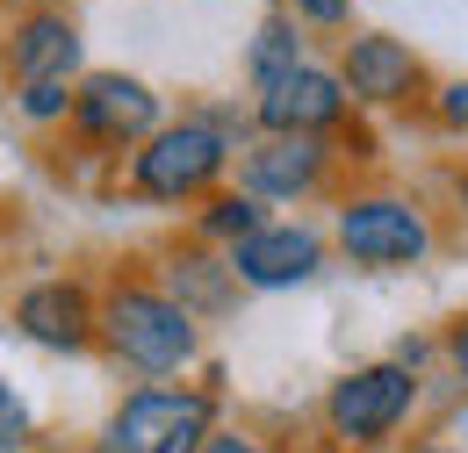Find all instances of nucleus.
<instances>
[{"mask_svg": "<svg viewBox=\"0 0 468 453\" xmlns=\"http://www.w3.org/2000/svg\"><path fill=\"white\" fill-rule=\"evenodd\" d=\"M101 332H109V345H116L130 367H144V374H174L180 360L195 353L187 302L159 295V288H116L109 310H101Z\"/></svg>", "mask_w": 468, "mask_h": 453, "instance_id": "f257e3e1", "label": "nucleus"}, {"mask_svg": "<svg viewBox=\"0 0 468 453\" xmlns=\"http://www.w3.org/2000/svg\"><path fill=\"white\" fill-rule=\"evenodd\" d=\"M209 447V396L187 389H137L109 417L94 453H202Z\"/></svg>", "mask_w": 468, "mask_h": 453, "instance_id": "f03ea898", "label": "nucleus"}, {"mask_svg": "<svg viewBox=\"0 0 468 453\" xmlns=\"http://www.w3.org/2000/svg\"><path fill=\"white\" fill-rule=\"evenodd\" d=\"M231 159V144L209 130V122H174V130H152L144 137V152H137V195H152V202H187V195H202L217 173Z\"/></svg>", "mask_w": 468, "mask_h": 453, "instance_id": "7ed1b4c3", "label": "nucleus"}, {"mask_svg": "<svg viewBox=\"0 0 468 453\" xmlns=\"http://www.w3.org/2000/svg\"><path fill=\"white\" fill-rule=\"evenodd\" d=\"M410 403H418L410 367L382 360V367H360V374H346V382L324 396V417H332V432H339V439H353V447H375V439H389V432L410 417Z\"/></svg>", "mask_w": 468, "mask_h": 453, "instance_id": "20e7f679", "label": "nucleus"}, {"mask_svg": "<svg viewBox=\"0 0 468 453\" xmlns=\"http://www.w3.org/2000/svg\"><path fill=\"white\" fill-rule=\"evenodd\" d=\"M339 245H346L360 267H418L432 252V230L425 216L397 202V195H367V202H346L339 209Z\"/></svg>", "mask_w": 468, "mask_h": 453, "instance_id": "39448f33", "label": "nucleus"}, {"mask_svg": "<svg viewBox=\"0 0 468 453\" xmlns=\"http://www.w3.org/2000/svg\"><path fill=\"white\" fill-rule=\"evenodd\" d=\"M72 122L94 137V144H137L159 130V94L144 79H122V72H94L80 79L72 94Z\"/></svg>", "mask_w": 468, "mask_h": 453, "instance_id": "423d86ee", "label": "nucleus"}, {"mask_svg": "<svg viewBox=\"0 0 468 453\" xmlns=\"http://www.w3.org/2000/svg\"><path fill=\"white\" fill-rule=\"evenodd\" d=\"M252 115H260V130H267V137H324V130L346 115V79H339V72L303 65V72H289L282 87H267Z\"/></svg>", "mask_w": 468, "mask_h": 453, "instance_id": "0eeeda50", "label": "nucleus"}, {"mask_svg": "<svg viewBox=\"0 0 468 453\" xmlns=\"http://www.w3.org/2000/svg\"><path fill=\"white\" fill-rule=\"evenodd\" d=\"M324 267V237L303 224H267L252 230L245 245H231V274L245 288H295Z\"/></svg>", "mask_w": 468, "mask_h": 453, "instance_id": "6e6552de", "label": "nucleus"}, {"mask_svg": "<svg viewBox=\"0 0 468 453\" xmlns=\"http://www.w3.org/2000/svg\"><path fill=\"white\" fill-rule=\"evenodd\" d=\"M324 180V144L317 137H260L245 152V195L252 202H295Z\"/></svg>", "mask_w": 468, "mask_h": 453, "instance_id": "1a4fd4ad", "label": "nucleus"}, {"mask_svg": "<svg viewBox=\"0 0 468 453\" xmlns=\"http://www.w3.org/2000/svg\"><path fill=\"white\" fill-rule=\"evenodd\" d=\"M7 72H15V87H72V72H80V29L65 22V15H29L22 29H15V44H7Z\"/></svg>", "mask_w": 468, "mask_h": 453, "instance_id": "9d476101", "label": "nucleus"}, {"mask_svg": "<svg viewBox=\"0 0 468 453\" xmlns=\"http://www.w3.org/2000/svg\"><path fill=\"white\" fill-rule=\"evenodd\" d=\"M346 94L353 101H375V109H389V101H404L410 87H418V51L397 44V37H353L346 44Z\"/></svg>", "mask_w": 468, "mask_h": 453, "instance_id": "9b49d317", "label": "nucleus"}, {"mask_svg": "<svg viewBox=\"0 0 468 453\" xmlns=\"http://www.w3.org/2000/svg\"><path fill=\"white\" fill-rule=\"evenodd\" d=\"M15 324L37 345H65L72 353V345H87V332H94V302H87L80 281H37L15 302Z\"/></svg>", "mask_w": 468, "mask_h": 453, "instance_id": "f8f14e48", "label": "nucleus"}, {"mask_svg": "<svg viewBox=\"0 0 468 453\" xmlns=\"http://www.w3.org/2000/svg\"><path fill=\"white\" fill-rule=\"evenodd\" d=\"M245 72H252V87H260V94H267V87H282L289 72H303V37H295L289 15H267V22H260Z\"/></svg>", "mask_w": 468, "mask_h": 453, "instance_id": "ddd939ff", "label": "nucleus"}, {"mask_svg": "<svg viewBox=\"0 0 468 453\" xmlns=\"http://www.w3.org/2000/svg\"><path fill=\"white\" fill-rule=\"evenodd\" d=\"M202 230H209V237H231V245H245L252 230H267V216H260V202H252V195H224V202H209Z\"/></svg>", "mask_w": 468, "mask_h": 453, "instance_id": "4468645a", "label": "nucleus"}, {"mask_svg": "<svg viewBox=\"0 0 468 453\" xmlns=\"http://www.w3.org/2000/svg\"><path fill=\"white\" fill-rule=\"evenodd\" d=\"M72 109V87H58V79H51V87H22V115H29V122H51V115H65Z\"/></svg>", "mask_w": 468, "mask_h": 453, "instance_id": "2eb2a0df", "label": "nucleus"}, {"mask_svg": "<svg viewBox=\"0 0 468 453\" xmlns=\"http://www.w3.org/2000/svg\"><path fill=\"white\" fill-rule=\"evenodd\" d=\"M22 439H29V410L0 389V447H22Z\"/></svg>", "mask_w": 468, "mask_h": 453, "instance_id": "dca6fc26", "label": "nucleus"}, {"mask_svg": "<svg viewBox=\"0 0 468 453\" xmlns=\"http://www.w3.org/2000/svg\"><path fill=\"white\" fill-rule=\"evenodd\" d=\"M295 15H303V22H324V29H332V22H346V0H289Z\"/></svg>", "mask_w": 468, "mask_h": 453, "instance_id": "f3484780", "label": "nucleus"}, {"mask_svg": "<svg viewBox=\"0 0 468 453\" xmlns=\"http://www.w3.org/2000/svg\"><path fill=\"white\" fill-rule=\"evenodd\" d=\"M440 115H447V130H468V79L440 94Z\"/></svg>", "mask_w": 468, "mask_h": 453, "instance_id": "a211bd4d", "label": "nucleus"}, {"mask_svg": "<svg viewBox=\"0 0 468 453\" xmlns=\"http://www.w3.org/2000/svg\"><path fill=\"white\" fill-rule=\"evenodd\" d=\"M202 453H267V447H260V439H238V432H209Z\"/></svg>", "mask_w": 468, "mask_h": 453, "instance_id": "6ab92c4d", "label": "nucleus"}, {"mask_svg": "<svg viewBox=\"0 0 468 453\" xmlns=\"http://www.w3.org/2000/svg\"><path fill=\"white\" fill-rule=\"evenodd\" d=\"M447 353H454V374H462V382H468V324H462V332H454V339H447Z\"/></svg>", "mask_w": 468, "mask_h": 453, "instance_id": "aec40b11", "label": "nucleus"}, {"mask_svg": "<svg viewBox=\"0 0 468 453\" xmlns=\"http://www.w3.org/2000/svg\"><path fill=\"white\" fill-rule=\"evenodd\" d=\"M418 453H454V447H418Z\"/></svg>", "mask_w": 468, "mask_h": 453, "instance_id": "412c9836", "label": "nucleus"}, {"mask_svg": "<svg viewBox=\"0 0 468 453\" xmlns=\"http://www.w3.org/2000/svg\"><path fill=\"white\" fill-rule=\"evenodd\" d=\"M462 202H468V180H462Z\"/></svg>", "mask_w": 468, "mask_h": 453, "instance_id": "4be33fe9", "label": "nucleus"}]
</instances>
